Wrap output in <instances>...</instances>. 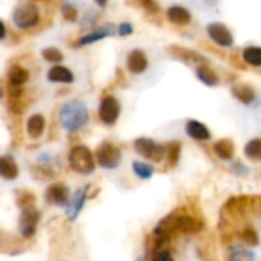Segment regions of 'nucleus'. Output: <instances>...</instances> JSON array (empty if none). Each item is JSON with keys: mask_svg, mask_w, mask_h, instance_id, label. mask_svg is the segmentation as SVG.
I'll use <instances>...</instances> for the list:
<instances>
[{"mask_svg": "<svg viewBox=\"0 0 261 261\" xmlns=\"http://www.w3.org/2000/svg\"><path fill=\"white\" fill-rule=\"evenodd\" d=\"M59 121L68 134H75L89 121L88 106L82 100H69L62 105L59 112Z\"/></svg>", "mask_w": 261, "mask_h": 261, "instance_id": "obj_1", "label": "nucleus"}, {"mask_svg": "<svg viewBox=\"0 0 261 261\" xmlns=\"http://www.w3.org/2000/svg\"><path fill=\"white\" fill-rule=\"evenodd\" d=\"M68 165L74 172L82 174V175H89L97 168L92 151L85 145H75L69 149Z\"/></svg>", "mask_w": 261, "mask_h": 261, "instance_id": "obj_2", "label": "nucleus"}, {"mask_svg": "<svg viewBox=\"0 0 261 261\" xmlns=\"http://www.w3.org/2000/svg\"><path fill=\"white\" fill-rule=\"evenodd\" d=\"M11 19H13V23L16 25V28L27 31V30L37 27V23L40 22V13H39V8L36 4L25 2L14 8Z\"/></svg>", "mask_w": 261, "mask_h": 261, "instance_id": "obj_3", "label": "nucleus"}, {"mask_svg": "<svg viewBox=\"0 0 261 261\" xmlns=\"http://www.w3.org/2000/svg\"><path fill=\"white\" fill-rule=\"evenodd\" d=\"M94 157H95V163L100 168L106 171H112L117 169L121 163V149L112 142H101Z\"/></svg>", "mask_w": 261, "mask_h": 261, "instance_id": "obj_4", "label": "nucleus"}, {"mask_svg": "<svg viewBox=\"0 0 261 261\" xmlns=\"http://www.w3.org/2000/svg\"><path fill=\"white\" fill-rule=\"evenodd\" d=\"M134 149L137 154H140L143 159H146L152 163H162L166 157L165 145H160L149 137L136 139L134 140Z\"/></svg>", "mask_w": 261, "mask_h": 261, "instance_id": "obj_5", "label": "nucleus"}, {"mask_svg": "<svg viewBox=\"0 0 261 261\" xmlns=\"http://www.w3.org/2000/svg\"><path fill=\"white\" fill-rule=\"evenodd\" d=\"M40 221V211L36 206H30L22 209L19 218V232L23 238L30 240L36 235Z\"/></svg>", "mask_w": 261, "mask_h": 261, "instance_id": "obj_6", "label": "nucleus"}, {"mask_svg": "<svg viewBox=\"0 0 261 261\" xmlns=\"http://www.w3.org/2000/svg\"><path fill=\"white\" fill-rule=\"evenodd\" d=\"M121 105L114 95H105L98 106V118L105 126H114L120 117Z\"/></svg>", "mask_w": 261, "mask_h": 261, "instance_id": "obj_7", "label": "nucleus"}, {"mask_svg": "<svg viewBox=\"0 0 261 261\" xmlns=\"http://www.w3.org/2000/svg\"><path fill=\"white\" fill-rule=\"evenodd\" d=\"M45 201L57 207H68L71 201V191L63 183H54L45 191Z\"/></svg>", "mask_w": 261, "mask_h": 261, "instance_id": "obj_8", "label": "nucleus"}, {"mask_svg": "<svg viewBox=\"0 0 261 261\" xmlns=\"http://www.w3.org/2000/svg\"><path fill=\"white\" fill-rule=\"evenodd\" d=\"M206 33L209 39L221 48H230L233 45V36L224 23H220V22L209 23L206 28Z\"/></svg>", "mask_w": 261, "mask_h": 261, "instance_id": "obj_9", "label": "nucleus"}, {"mask_svg": "<svg viewBox=\"0 0 261 261\" xmlns=\"http://www.w3.org/2000/svg\"><path fill=\"white\" fill-rule=\"evenodd\" d=\"M89 188H91V186L79 188V189L71 195L69 206L65 209V214H66V217H68L69 221H75V220L79 218V215L82 214L86 200H89Z\"/></svg>", "mask_w": 261, "mask_h": 261, "instance_id": "obj_10", "label": "nucleus"}, {"mask_svg": "<svg viewBox=\"0 0 261 261\" xmlns=\"http://www.w3.org/2000/svg\"><path fill=\"white\" fill-rule=\"evenodd\" d=\"M149 66L148 57L142 49H133L126 57V68L130 74H143Z\"/></svg>", "mask_w": 261, "mask_h": 261, "instance_id": "obj_11", "label": "nucleus"}, {"mask_svg": "<svg viewBox=\"0 0 261 261\" xmlns=\"http://www.w3.org/2000/svg\"><path fill=\"white\" fill-rule=\"evenodd\" d=\"M168 51L172 54L174 59L181 60V62H185L188 65H197V66L206 65V59L201 54H198V53H195L192 49H186V48H180V46H169Z\"/></svg>", "mask_w": 261, "mask_h": 261, "instance_id": "obj_12", "label": "nucleus"}, {"mask_svg": "<svg viewBox=\"0 0 261 261\" xmlns=\"http://www.w3.org/2000/svg\"><path fill=\"white\" fill-rule=\"evenodd\" d=\"M185 130H186L188 137H191L192 140H197V142H206L211 139V130L207 129V126L194 118L186 121Z\"/></svg>", "mask_w": 261, "mask_h": 261, "instance_id": "obj_13", "label": "nucleus"}, {"mask_svg": "<svg viewBox=\"0 0 261 261\" xmlns=\"http://www.w3.org/2000/svg\"><path fill=\"white\" fill-rule=\"evenodd\" d=\"M112 34H114V30H112L111 27H101V28H98V30H94V31L88 33V34L82 36V37L74 43V46L83 48V46L97 43V42H100V40H103V39H106V37H109V36H112Z\"/></svg>", "mask_w": 261, "mask_h": 261, "instance_id": "obj_14", "label": "nucleus"}, {"mask_svg": "<svg viewBox=\"0 0 261 261\" xmlns=\"http://www.w3.org/2000/svg\"><path fill=\"white\" fill-rule=\"evenodd\" d=\"M19 174H20V169L13 155L10 154L0 155V177L8 181H13L19 177Z\"/></svg>", "mask_w": 261, "mask_h": 261, "instance_id": "obj_15", "label": "nucleus"}, {"mask_svg": "<svg viewBox=\"0 0 261 261\" xmlns=\"http://www.w3.org/2000/svg\"><path fill=\"white\" fill-rule=\"evenodd\" d=\"M166 17L171 23L174 25H178V27H185V25H189L191 20H192V16L189 13L188 8L181 7V5H172L168 8L166 11Z\"/></svg>", "mask_w": 261, "mask_h": 261, "instance_id": "obj_16", "label": "nucleus"}, {"mask_svg": "<svg viewBox=\"0 0 261 261\" xmlns=\"http://www.w3.org/2000/svg\"><path fill=\"white\" fill-rule=\"evenodd\" d=\"M48 80L51 83H62V85H71L74 83V74L69 68L62 66V65H54L48 74H46Z\"/></svg>", "mask_w": 261, "mask_h": 261, "instance_id": "obj_17", "label": "nucleus"}, {"mask_svg": "<svg viewBox=\"0 0 261 261\" xmlns=\"http://www.w3.org/2000/svg\"><path fill=\"white\" fill-rule=\"evenodd\" d=\"M46 129V120L42 114H33L27 120V133L31 139H40L45 134Z\"/></svg>", "mask_w": 261, "mask_h": 261, "instance_id": "obj_18", "label": "nucleus"}, {"mask_svg": "<svg viewBox=\"0 0 261 261\" xmlns=\"http://www.w3.org/2000/svg\"><path fill=\"white\" fill-rule=\"evenodd\" d=\"M28 80H30V72L25 68L19 65H13L8 69V82L11 89H20Z\"/></svg>", "mask_w": 261, "mask_h": 261, "instance_id": "obj_19", "label": "nucleus"}, {"mask_svg": "<svg viewBox=\"0 0 261 261\" xmlns=\"http://www.w3.org/2000/svg\"><path fill=\"white\" fill-rule=\"evenodd\" d=\"M253 259H255V253L247 246L235 244L229 247L227 261H253Z\"/></svg>", "mask_w": 261, "mask_h": 261, "instance_id": "obj_20", "label": "nucleus"}, {"mask_svg": "<svg viewBox=\"0 0 261 261\" xmlns=\"http://www.w3.org/2000/svg\"><path fill=\"white\" fill-rule=\"evenodd\" d=\"M214 152L217 154L218 159L224 160V162H229L232 160L233 154H235V146L232 143V140L229 139H221L218 142H215L214 145Z\"/></svg>", "mask_w": 261, "mask_h": 261, "instance_id": "obj_21", "label": "nucleus"}, {"mask_svg": "<svg viewBox=\"0 0 261 261\" xmlns=\"http://www.w3.org/2000/svg\"><path fill=\"white\" fill-rule=\"evenodd\" d=\"M195 74H197V79H198L203 85H206V86H211V88H212V86H217V85L220 83L218 75H217L215 71H214L212 68H209L207 65L197 66Z\"/></svg>", "mask_w": 261, "mask_h": 261, "instance_id": "obj_22", "label": "nucleus"}, {"mask_svg": "<svg viewBox=\"0 0 261 261\" xmlns=\"http://www.w3.org/2000/svg\"><path fill=\"white\" fill-rule=\"evenodd\" d=\"M232 95L243 105H252L255 101V91L247 85L232 86Z\"/></svg>", "mask_w": 261, "mask_h": 261, "instance_id": "obj_23", "label": "nucleus"}, {"mask_svg": "<svg viewBox=\"0 0 261 261\" xmlns=\"http://www.w3.org/2000/svg\"><path fill=\"white\" fill-rule=\"evenodd\" d=\"M243 60L253 68L261 66V48L259 46H247L243 49Z\"/></svg>", "mask_w": 261, "mask_h": 261, "instance_id": "obj_24", "label": "nucleus"}, {"mask_svg": "<svg viewBox=\"0 0 261 261\" xmlns=\"http://www.w3.org/2000/svg\"><path fill=\"white\" fill-rule=\"evenodd\" d=\"M246 159L252 162H261V139H252L244 146Z\"/></svg>", "mask_w": 261, "mask_h": 261, "instance_id": "obj_25", "label": "nucleus"}, {"mask_svg": "<svg viewBox=\"0 0 261 261\" xmlns=\"http://www.w3.org/2000/svg\"><path fill=\"white\" fill-rule=\"evenodd\" d=\"M133 171L142 180H149L154 175V166L145 162H133Z\"/></svg>", "mask_w": 261, "mask_h": 261, "instance_id": "obj_26", "label": "nucleus"}, {"mask_svg": "<svg viewBox=\"0 0 261 261\" xmlns=\"http://www.w3.org/2000/svg\"><path fill=\"white\" fill-rule=\"evenodd\" d=\"M166 149V157L171 166H175L180 160V152H181V143L180 142H171L168 143V146H165Z\"/></svg>", "mask_w": 261, "mask_h": 261, "instance_id": "obj_27", "label": "nucleus"}, {"mask_svg": "<svg viewBox=\"0 0 261 261\" xmlns=\"http://www.w3.org/2000/svg\"><path fill=\"white\" fill-rule=\"evenodd\" d=\"M42 57L43 60H46L48 63H60L63 60V53L59 49V48H54V46H49V48H45L42 51Z\"/></svg>", "mask_w": 261, "mask_h": 261, "instance_id": "obj_28", "label": "nucleus"}, {"mask_svg": "<svg viewBox=\"0 0 261 261\" xmlns=\"http://www.w3.org/2000/svg\"><path fill=\"white\" fill-rule=\"evenodd\" d=\"M241 238H243V241H244L246 246H258V244H259V237H258V233H256L253 229H250V227H247V229L243 230Z\"/></svg>", "mask_w": 261, "mask_h": 261, "instance_id": "obj_29", "label": "nucleus"}, {"mask_svg": "<svg viewBox=\"0 0 261 261\" xmlns=\"http://www.w3.org/2000/svg\"><path fill=\"white\" fill-rule=\"evenodd\" d=\"M62 14L68 22H75L77 20V8L69 4V2H63L62 5Z\"/></svg>", "mask_w": 261, "mask_h": 261, "instance_id": "obj_30", "label": "nucleus"}, {"mask_svg": "<svg viewBox=\"0 0 261 261\" xmlns=\"http://www.w3.org/2000/svg\"><path fill=\"white\" fill-rule=\"evenodd\" d=\"M133 33H134V27L130 25L129 22H123V23H120V25L117 27V34H118L120 37L130 36Z\"/></svg>", "mask_w": 261, "mask_h": 261, "instance_id": "obj_31", "label": "nucleus"}, {"mask_svg": "<svg viewBox=\"0 0 261 261\" xmlns=\"http://www.w3.org/2000/svg\"><path fill=\"white\" fill-rule=\"evenodd\" d=\"M142 7L149 14H157L160 11V7H159V4L155 2V0H142Z\"/></svg>", "mask_w": 261, "mask_h": 261, "instance_id": "obj_32", "label": "nucleus"}, {"mask_svg": "<svg viewBox=\"0 0 261 261\" xmlns=\"http://www.w3.org/2000/svg\"><path fill=\"white\" fill-rule=\"evenodd\" d=\"M152 261H174L172 253L168 249H159L152 258Z\"/></svg>", "mask_w": 261, "mask_h": 261, "instance_id": "obj_33", "label": "nucleus"}, {"mask_svg": "<svg viewBox=\"0 0 261 261\" xmlns=\"http://www.w3.org/2000/svg\"><path fill=\"white\" fill-rule=\"evenodd\" d=\"M5 37H7V27L2 20H0V40H4Z\"/></svg>", "mask_w": 261, "mask_h": 261, "instance_id": "obj_34", "label": "nucleus"}, {"mask_svg": "<svg viewBox=\"0 0 261 261\" xmlns=\"http://www.w3.org/2000/svg\"><path fill=\"white\" fill-rule=\"evenodd\" d=\"M94 2L100 7V8H105L108 5V0H94Z\"/></svg>", "mask_w": 261, "mask_h": 261, "instance_id": "obj_35", "label": "nucleus"}, {"mask_svg": "<svg viewBox=\"0 0 261 261\" xmlns=\"http://www.w3.org/2000/svg\"><path fill=\"white\" fill-rule=\"evenodd\" d=\"M136 261H146V259H145V256H143V255H140Z\"/></svg>", "mask_w": 261, "mask_h": 261, "instance_id": "obj_36", "label": "nucleus"}]
</instances>
